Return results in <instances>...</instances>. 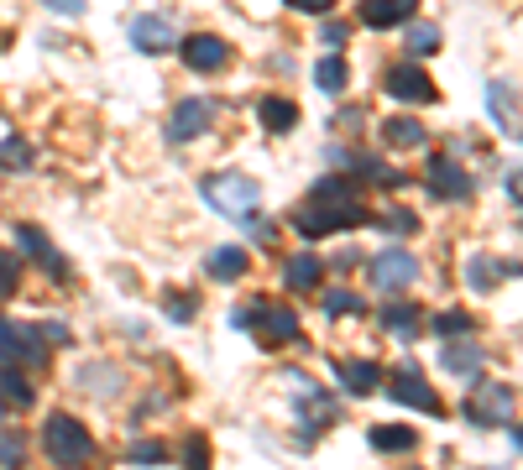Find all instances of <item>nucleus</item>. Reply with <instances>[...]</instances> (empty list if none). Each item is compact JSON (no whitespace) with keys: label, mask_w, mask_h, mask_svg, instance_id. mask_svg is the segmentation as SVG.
Returning a JSON list of instances; mask_svg holds the SVG:
<instances>
[{"label":"nucleus","mask_w":523,"mask_h":470,"mask_svg":"<svg viewBox=\"0 0 523 470\" xmlns=\"http://www.w3.org/2000/svg\"><path fill=\"white\" fill-rule=\"evenodd\" d=\"M0 413H6V397H0Z\"/></svg>","instance_id":"c03bdc74"},{"label":"nucleus","mask_w":523,"mask_h":470,"mask_svg":"<svg viewBox=\"0 0 523 470\" xmlns=\"http://www.w3.org/2000/svg\"><path fill=\"white\" fill-rule=\"evenodd\" d=\"M388 94L393 100H403V105H435L440 100V89H435V79L424 74L419 63H398V68H388Z\"/></svg>","instance_id":"6e6552de"},{"label":"nucleus","mask_w":523,"mask_h":470,"mask_svg":"<svg viewBox=\"0 0 523 470\" xmlns=\"http://www.w3.org/2000/svg\"><path fill=\"white\" fill-rule=\"evenodd\" d=\"M314 84H320L325 94H340L351 84V68H346V58H320V68H314Z\"/></svg>","instance_id":"cd10ccee"},{"label":"nucleus","mask_w":523,"mask_h":470,"mask_svg":"<svg viewBox=\"0 0 523 470\" xmlns=\"http://www.w3.org/2000/svg\"><path fill=\"white\" fill-rule=\"evenodd\" d=\"M42 6H53L58 16H79V11H84V0H42Z\"/></svg>","instance_id":"a19ab883"},{"label":"nucleus","mask_w":523,"mask_h":470,"mask_svg":"<svg viewBox=\"0 0 523 470\" xmlns=\"http://www.w3.org/2000/svg\"><path fill=\"white\" fill-rule=\"evenodd\" d=\"M199 194L210 209H220V215H252L257 199H262V183L246 178V173H215L199 183Z\"/></svg>","instance_id":"20e7f679"},{"label":"nucleus","mask_w":523,"mask_h":470,"mask_svg":"<svg viewBox=\"0 0 523 470\" xmlns=\"http://www.w3.org/2000/svg\"><path fill=\"white\" fill-rule=\"evenodd\" d=\"M367 439H372V450H388V455H403V450H414V444H419V434L403 429V423H372Z\"/></svg>","instance_id":"412c9836"},{"label":"nucleus","mask_w":523,"mask_h":470,"mask_svg":"<svg viewBox=\"0 0 523 470\" xmlns=\"http://www.w3.org/2000/svg\"><path fill=\"white\" fill-rule=\"evenodd\" d=\"M388 230H393V235H408V230H419V220L408 215V209H393V215H388Z\"/></svg>","instance_id":"4c0bfd02"},{"label":"nucleus","mask_w":523,"mask_h":470,"mask_svg":"<svg viewBox=\"0 0 523 470\" xmlns=\"http://www.w3.org/2000/svg\"><path fill=\"white\" fill-rule=\"evenodd\" d=\"M482 361H487V350L476 345V340H456V335H450L445 350H440V366H445L450 376H461V382H471V376L482 371Z\"/></svg>","instance_id":"4468645a"},{"label":"nucleus","mask_w":523,"mask_h":470,"mask_svg":"<svg viewBox=\"0 0 523 470\" xmlns=\"http://www.w3.org/2000/svg\"><path fill=\"white\" fill-rule=\"evenodd\" d=\"M429 188H435L440 199H466L471 194V178L456 157H429Z\"/></svg>","instance_id":"2eb2a0df"},{"label":"nucleus","mask_w":523,"mask_h":470,"mask_svg":"<svg viewBox=\"0 0 523 470\" xmlns=\"http://www.w3.org/2000/svg\"><path fill=\"white\" fill-rule=\"evenodd\" d=\"M382 141H388V147H419L424 126L408 121V115H393V121H382Z\"/></svg>","instance_id":"393cba45"},{"label":"nucleus","mask_w":523,"mask_h":470,"mask_svg":"<svg viewBox=\"0 0 523 470\" xmlns=\"http://www.w3.org/2000/svg\"><path fill=\"white\" fill-rule=\"evenodd\" d=\"M487 110H492V121L503 126L508 136H518V110H513V89L508 84H497V79L487 84Z\"/></svg>","instance_id":"b1692460"},{"label":"nucleus","mask_w":523,"mask_h":470,"mask_svg":"<svg viewBox=\"0 0 523 470\" xmlns=\"http://www.w3.org/2000/svg\"><path fill=\"white\" fill-rule=\"evenodd\" d=\"M288 6H293V11H309V16H320V11H330V6H335V0H288Z\"/></svg>","instance_id":"ea45409f"},{"label":"nucleus","mask_w":523,"mask_h":470,"mask_svg":"<svg viewBox=\"0 0 523 470\" xmlns=\"http://www.w3.org/2000/svg\"><path fill=\"white\" fill-rule=\"evenodd\" d=\"M131 42L142 47V53H168V47L178 42L173 16H136L131 21Z\"/></svg>","instance_id":"ddd939ff"},{"label":"nucleus","mask_w":523,"mask_h":470,"mask_svg":"<svg viewBox=\"0 0 523 470\" xmlns=\"http://www.w3.org/2000/svg\"><path fill=\"white\" fill-rule=\"evenodd\" d=\"M163 303H168V314H173L178 324H189V319H194V309H199V303H194V293H168Z\"/></svg>","instance_id":"72a5a7b5"},{"label":"nucleus","mask_w":523,"mask_h":470,"mask_svg":"<svg viewBox=\"0 0 523 470\" xmlns=\"http://www.w3.org/2000/svg\"><path fill=\"white\" fill-rule=\"evenodd\" d=\"M0 465H6V470H16V465H21V444H16L11 434H0Z\"/></svg>","instance_id":"e433bc0d"},{"label":"nucleus","mask_w":523,"mask_h":470,"mask_svg":"<svg viewBox=\"0 0 523 470\" xmlns=\"http://www.w3.org/2000/svg\"><path fill=\"white\" fill-rule=\"evenodd\" d=\"M435 329H440L445 340H450V335H471V314H440Z\"/></svg>","instance_id":"f704fd0d"},{"label":"nucleus","mask_w":523,"mask_h":470,"mask_svg":"<svg viewBox=\"0 0 523 470\" xmlns=\"http://www.w3.org/2000/svg\"><path fill=\"white\" fill-rule=\"evenodd\" d=\"M320 272H325L320 256H314V251H299V256L283 267V282H288L293 293H309V288H320Z\"/></svg>","instance_id":"6ab92c4d"},{"label":"nucleus","mask_w":523,"mask_h":470,"mask_svg":"<svg viewBox=\"0 0 523 470\" xmlns=\"http://www.w3.org/2000/svg\"><path fill=\"white\" fill-rule=\"evenodd\" d=\"M184 460H189V470H210V460H204V434H189Z\"/></svg>","instance_id":"c9c22d12"},{"label":"nucleus","mask_w":523,"mask_h":470,"mask_svg":"<svg viewBox=\"0 0 523 470\" xmlns=\"http://www.w3.org/2000/svg\"><path fill=\"white\" fill-rule=\"evenodd\" d=\"M335 376H340V382H346V392H356V397H367V392L382 387V371H377V366H361V361H335Z\"/></svg>","instance_id":"4be33fe9"},{"label":"nucleus","mask_w":523,"mask_h":470,"mask_svg":"<svg viewBox=\"0 0 523 470\" xmlns=\"http://www.w3.org/2000/svg\"><path fill=\"white\" fill-rule=\"evenodd\" d=\"M204 126H210V100H178L173 115H168V141L184 147V141H194Z\"/></svg>","instance_id":"f8f14e48"},{"label":"nucleus","mask_w":523,"mask_h":470,"mask_svg":"<svg viewBox=\"0 0 523 470\" xmlns=\"http://www.w3.org/2000/svg\"><path fill=\"white\" fill-rule=\"evenodd\" d=\"M241 220H246V230H252L257 241H272V225H267V220H252V215H241Z\"/></svg>","instance_id":"79ce46f5"},{"label":"nucleus","mask_w":523,"mask_h":470,"mask_svg":"<svg viewBox=\"0 0 523 470\" xmlns=\"http://www.w3.org/2000/svg\"><path fill=\"white\" fill-rule=\"evenodd\" d=\"M503 277H518V267L513 262H492V256H471V262H466V282L476 293H492Z\"/></svg>","instance_id":"a211bd4d"},{"label":"nucleus","mask_w":523,"mask_h":470,"mask_svg":"<svg viewBox=\"0 0 523 470\" xmlns=\"http://www.w3.org/2000/svg\"><path fill=\"white\" fill-rule=\"evenodd\" d=\"M367 272H372L377 293H403V288H414V282H419V262L408 251H377Z\"/></svg>","instance_id":"423d86ee"},{"label":"nucleus","mask_w":523,"mask_h":470,"mask_svg":"<svg viewBox=\"0 0 523 470\" xmlns=\"http://www.w3.org/2000/svg\"><path fill=\"white\" fill-rule=\"evenodd\" d=\"M21 282V256L16 251H0V293H11Z\"/></svg>","instance_id":"473e14b6"},{"label":"nucleus","mask_w":523,"mask_h":470,"mask_svg":"<svg viewBox=\"0 0 523 470\" xmlns=\"http://www.w3.org/2000/svg\"><path fill=\"white\" fill-rule=\"evenodd\" d=\"M419 309H414V303H393V309H382V329H393V335H419Z\"/></svg>","instance_id":"a878e982"},{"label":"nucleus","mask_w":523,"mask_h":470,"mask_svg":"<svg viewBox=\"0 0 523 470\" xmlns=\"http://www.w3.org/2000/svg\"><path fill=\"white\" fill-rule=\"evenodd\" d=\"M293 225H299V235H309V241H320V235L367 225V204L356 199L351 178H325L320 188H314V199L293 215Z\"/></svg>","instance_id":"f257e3e1"},{"label":"nucleus","mask_w":523,"mask_h":470,"mask_svg":"<svg viewBox=\"0 0 523 470\" xmlns=\"http://www.w3.org/2000/svg\"><path fill=\"white\" fill-rule=\"evenodd\" d=\"M408 16H419V0H361V21L377 27V32L403 27Z\"/></svg>","instance_id":"f3484780"},{"label":"nucleus","mask_w":523,"mask_h":470,"mask_svg":"<svg viewBox=\"0 0 523 470\" xmlns=\"http://www.w3.org/2000/svg\"><path fill=\"white\" fill-rule=\"evenodd\" d=\"M325 314H330V319H351V314H361V298H356L351 288H330V293H325Z\"/></svg>","instance_id":"c85d7f7f"},{"label":"nucleus","mask_w":523,"mask_h":470,"mask_svg":"<svg viewBox=\"0 0 523 470\" xmlns=\"http://www.w3.org/2000/svg\"><path fill=\"white\" fill-rule=\"evenodd\" d=\"M288 387H293V403H299V413H304V434H309V439L320 434L325 423H335V397H325L304 371H293V376H288Z\"/></svg>","instance_id":"39448f33"},{"label":"nucleus","mask_w":523,"mask_h":470,"mask_svg":"<svg viewBox=\"0 0 523 470\" xmlns=\"http://www.w3.org/2000/svg\"><path fill=\"white\" fill-rule=\"evenodd\" d=\"M388 397H398L403 408H419V413H429V418L440 413V397L429 392V382H424V376H419L414 366H398V371H393V382H388Z\"/></svg>","instance_id":"9d476101"},{"label":"nucleus","mask_w":523,"mask_h":470,"mask_svg":"<svg viewBox=\"0 0 523 470\" xmlns=\"http://www.w3.org/2000/svg\"><path fill=\"white\" fill-rule=\"evenodd\" d=\"M16 241H21V251H27L32 256V262H42V267H48L53 277H68V262H63V251L48 241V235H42L37 225H16Z\"/></svg>","instance_id":"dca6fc26"},{"label":"nucleus","mask_w":523,"mask_h":470,"mask_svg":"<svg viewBox=\"0 0 523 470\" xmlns=\"http://www.w3.org/2000/svg\"><path fill=\"white\" fill-rule=\"evenodd\" d=\"M320 37H325V42H330V47H340V42H346V27H340V21H335V27H325V32H320Z\"/></svg>","instance_id":"37998d69"},{"label":"nucleus","mask_w":523,"mask_h":470,"mask_svg":"<svg viewBox=\"0 0 523 470\" xmlns=\"http://www.w3.org/2000/svg\"><path fill=\"white\" fill-rule=\"evenodd\" d=\"M131 460H136V465H152V460H163V444H136V450H131Z\"/></svg>","instance_id":"58836bf2"},{"label":"nucleus","mask_w":523,"mask_h":470,"mask_svg":"<svg viewBox=\"0 0 523 470\" xmlns=\"http://www.w3.org/2000/svg\"><path fill=\"white\" fill-rule=\"evenodd\" d=\"M42 450H48L63 470H74V465H84L89 455H95V439H89V429L79 418L53 413L48 423H42Z\"/></svg>","instance_id":"7ed1b4c3"},{"label":"nucleus","mask_w":523,"mask_h":470,"mask_svg":"<svg viewBox=\"0 0 523 470\" xmlns=\"http://www.w3.org/2000/svg\"><path fill=\"white\" fill-rule=\"evenodd\" d=\"M246 267H252V256H246L241 246H220V251H210V262H204V272H210L215 282H236Z\"/></svg>","instance_id":"aec40b11"},{"label":"nucleus","mask_w":523,"mask_h":470,"mask_svg":"<svg viewBox=\"0 0 523 470\" xmlns=\"http://www.w3.org/2000/svg\"><path fill=\"white\" fill-rule=\"evenodd\" d=\"M466 418L482 423V429H497V423H508V418H513V387H508V382L476 387L471 403H466Z\"/></svg>","instance_id":"0eeeda50"},{"label":"nucleus","mask_w":523,"mask_h":470,"mask_svg":"<svg viewBox=\"0 0 523 470\" xmlns=\"http://www.w3.org/2000/svg\"><path fill=\"white\" fill-rule=\"evenodd\" d=\"M79 387H105L100 397H110V392L121 387V376H116V371H105V366H89V371H79Z\"/></svg>","instance_id":"2f4dec72"},{"label":"nucleus","mask_w":523,"mask_h":470,"mask_svg":"<svg viewBox=\"0 0 523 470\" xmlns=\"http://www.w3.org/2000/svg\"><path fill=\"white\" fill-rule=\"evenodd\" d=\"M236 329H257L262 345H283V340H299V309H278V303H241V309L231 314Z\"/></svg>","instance_id":"f03ea898"},{"label":"nucleus","mask_w":523,"mask_h":470,"mask_svg":"<svg viewBox=\"0 0 523 470\" xmlns=\"http://www.w3.org/2000/svg\"><path fill=\"white\" fill-rule=\"evenodd\" d=\"M0 168H32V147L27 141H0Z\"/></svg>","instance_id":"c756f323"},{"label":"nucleus","mask_w":523,"mask_h":470,"mask_svg":"<svg viewBox=\"0 0 523 470\" xmlns=\"http://www.w3.org/2000/svg\"><path fill=\"white\" fill-rule=\"evenodd\" d=\"M257 115H262L267 131H293V126H299V105L283 100V94H267V100L257 105Z\"/></svg>","instance_id":"5701e85b"},{"label":"nucleus","mask_w":523,"mask_h":470,"mask_svg":"<svg viewBox=\"0 0 523 470\" xmlns=\"http://www.w3.org/2000/svg\"><path fill=\"white\" fill-rule=\"evenodd\" d=\"M0 392H6V408H32V382L11 366H0Z\"/></svg>","instance_id":"bb28decb"},{"label":"nucleus","mask_w":523,"mask_h":470,"mask_svg":"<svg viewBox=\"0 0 523 470\" xmlns=\"http://www.w3.org/2000/svg\"><path fill=\"white\" fill-rule=\"evenodd\" d=\"M184 63L194 68V74H215V68L231 63V42L210 37V32H194V37H184Z\"/></svg>","instance_id":"9b49d317"},{"label":"nucleus","mask_w":523,"mask_h":470,"mask_svg":"<svg viewBox=\"0 0 523 470\" xmlns=\"http://www.w3.org/2000/svg\"><path fill=\"white\" fill-rule=\"evenodd\" d=\"M408 47H414V53H435V47H440V27L414 21V27H408Z\"/></svg>","instance_id":"7c9ffc66"},{"label":"nucleus","mask_w":523,"mask_h":470,"mask_svg":"<svg viewBox=\"0 0 523 470\" xmlns=\"http://www.w3.org/2000/svg\"><path fill=\"white\" fill-rule=\"evenodd\" d=\"M16 361H48V350H42V335L27 324H11L0 319V366H16Z\"/></svg>","instance_id":"1a4fd4ad"}]
</instances>
